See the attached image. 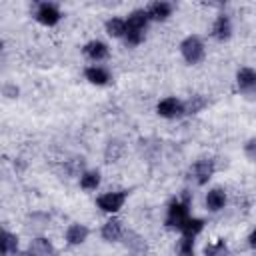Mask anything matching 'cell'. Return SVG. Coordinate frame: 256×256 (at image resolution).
Segmentation results:
<instances>
[{"mask_svg": "<svg viewBox=\"0 0 256 256\" xmlns=\"http://www.w3.org/2000/svg\"><path fill=\"white\" fill-rule=\"evenodd\" d=\"M188 194L184 196V202H172L170 204V208H168V218H166V224L170 226V228H180L182 230V226L188 222Z\"/></svg>", "mask_w": 256, "mask_h": 256, "instance_id": "6da1fadb", "label": "cell"}, {"mask_svg": "<svg viewBox=\"0 0 256 256\" xmlns=\"http://www.w3.org/2000/svg\"><path fill=\"white\" fill-rule=\"evenodd\" d=\"M180 50H182V56L186 62L190 64H196L204 58V44L198 36H188L182 44H180Z\"/></svg>", "mask_w": 256, "mask_h": 256, "instance_id": "7a4b0ae2", "label": "cell"}, {"mask_svg": "<svg viewBox=\"0 0 256 256\" xmlns=\"http://www.w3.org/2000/svg\"><path fill=\"white\" fill-rule=\"evenodd\" d=\"M124 200H126V192H108L98 198V208H102L104 212H116L122 208Z\"/></svg>", "mask_w": 256, "mask_h": 256, "instance_id": "3957f363", "label": "cell"}, {"mask_svg": "<svg viewBox=\"0 0 256 256\" xmlns=\"http://www.w3.org/2000/svg\"><path fill=\"white\" fill-rule=\"evenodd\" d=\"M158 114L164 116V118H176L180 114H184V104L176 98H164L158 102Z\"/></svg>", "mask_w": 256, "mask_h": 256, "instance_id": "277c9868", "label": "cell"}, {"mask_svg": "<svg viewBox=\"0 0 256 256\" xmlns=\"http://www.w3.org/2000/svg\"><path fill=\"white\" fill-rule=\"evenodd\" d=\"M238 88L246 94H256V72L252 68H240L236 74Z\"/></svg>", "mask_w": 256, "mask_h": 256, "instance_id": "5b68a950", "label": "cell"}, {"mask_svg": "<svg viewBox=\"0 0 256 256\" xmlns=\"http://www.w3.org/2000/svg\"><path fill=\"white\" fill-rule=\"evenodd\" d=\"M36 18H38V22H42L46 26H54L60 20V12L54 4H40L36 10Z\"/></svg>", "mask_w": 256, "mask_h": 256, "instance_id": "8992f818", "label": "cell"}, {"mask_svg": "<svg viewBox=\"0 0 256 256\" xmlns=\"http://www.w3.org/2000/svg\"><path fill=\"white\" fill-rule=\"evenodd\" d=\"M194 176H196V182L198 184H206L214 172V162L212 160H198L194 164Z\"/></svg>", "mask_w": 256, "mask_h": 256, "instance_id": "52a82bcc", "label": "cell"}, {"mask_svg": "<svg viewBox=\"0 0 256 256\" xmlns=\"http://www.w3.org/2000/svg\"><path fill=\"white\" fill-rule=\"evenodd\" d=\"M148 24V12L144 10H136L128 16L126 20V30H134V32H144Z\"/></svg>", "mask_w": 256, "mask_h": 256, "instance_id": "ba28073f", "label": "cell"}, {"mask_svg": "<svg viewBox=\"0 0 256 256\" xmlns=\"http://www.w3.org/2000/svg\"><path fill=\"white\" fill-rule=\"evenodd\" d=\"M84 54L90 58V60H104V58H108V46L104 44V42H98V40H94V42H88L86 46H84Z\"/></svg>", "mask_w": 256, "mask_h": 256, "instance_id": "9c48e42d", "label": "cell"}, {"mask_svg": "<svg viewBox=\"0 0 256 256\" xmlns=\"http://www.w3.org/2000/svg\"><path fill=\"white\" fill-rule=\"evenodd\" d=\"M52 254V244L48 238H34L28 246V256H50Z\"/></svg>", "mask_w": 256, "mask_h": 256, "instance_id": "30bf717a", "label": "cell"}, {"mask_svg": "<svg viewBox=\"0 0 256 256\" xmlns=\"http://www.w3.org/2000/svg\"><path fill=\"white\" fill-rule=\"evenodd\" d=\"M120 236H122V224H120L118 218H112V220H108V222L102 226V238H104V240L112 242V240H118Z\"/></svg>", "mask_w": 256, "mask_h": 256, "instance_id": "8fae6325", "label": "cell"}, {"mask_svg": "<svg viewBox=\"0 0 256 256\" xmlns=\"http://www.w3.org/2000/svg\"><path fill=\"white\" fill-rule=\"evenodd\" d=\"M212 32H214V36H216L218 40H228V38H230V32H232V26H230L228 16H218L216 22H214Z\"/></svg>", "mask_w": 256, "mask_h": 256, "instance_id": "7c38bea8", "label": "cell"}, {"mask_svg": "<svg viewBox=\"0 0 256 256\" xmlns=\"http://www.w3.org/2000/svg\"><path fill=\"white\" fill-rule=\"evenodd\" d=\"M86 236H88V228L82 226V224H72V226L66 230V240H68V244H80V242L86 240Z\"/></svg>", "mask_w": 256, "mask_h": 256, "instance_id": "4fadbf2b", "label": "cell"}, {"mask_svg": "<svg viewBox=\"0 0 256 256\" xmlns=\"http://www.w3.org/2000/svg\"><path fill=\"white\" fill-rule=\"evenodd\" d=\"M170 12H172V6L168 2H154L150 6V10H148V18H152V20H166L170 16Z\"/></svg>", "mask_w": 256, "mask_h": 256, "instance_id": "5bb4252c", "label": "cell"}, {"mask_svg": "<svg viewBox=\"0 0 256 256\" xmlns=\"http://www.w3.org/2000/svg\"><path fill=\"white\" fill-rule=\"evenodd\" d=\"M84 74L92 84H98V86H102V84H106L110 80V74L100 66H90V68H86Z\"/></svg>", "mask_w": 256, "mask_h": 256, "instance_id": "9a60e30c", "label": "cell"}, {"mask_svg": "<svg viewBox=\"0 0 256 256\" xmlns=\"http://www.w3.org/2000/svg\"><path fill=\"white\" fill-rule=\"evenodd\" d=\"M224 202H226V196H224V192H222L220 188L210 190L208 196H206V206H208L210 210H220V208L224 206Z\"/></svg>", "mask_w": 256, "mask_h": 256, "instance_id": "2e32d148", "label": "cell"}, {"mask_svg": "<svg viewBox=\"0 0 256 256\" xmlns=\"http://www.w3.org/2000/svg\"><path fill=\"white\" fill-rule=\"evenodd\" d=\"M206 106V98L196 94V96H190L186 102H184V114H196L200 112L202 108Z\"/></svg>", "mask_w": 256, "mask_h": 256, "instance_id": "e0dca14e", "label": "cell"}, {"mask_svg": "<svg viewBox=\"0 0 256 256\" xmlns=\"http://www.w3.org/2000/svg\"><path fill=\"white\" fill-rule=\"evenodd\" d=\"M122 150H124V146H122V142H120V140H110V142H108V146H106V152H104L106 162H116V160L120 158Z\"/></svg>", "mask_w": 256, "mask_h": 256, "instance_id": "ac0fdd59", "label": "cell"}, {"mask_svg": "<svg viewBox=\"0 0 256 256\" xmlns=\"http://www.w3.org/2000/svg\"><path fill=\"white\" fill-rule=\"evenodd\" d=\"M2 238H4V240H2V254H4V256L16 254V250H18V238H16L14 234H10V232H4Z\"/></svg>", "mask_w": 256, "mask_h": 256, "instance_id": "d6986e66", "label": "cell"}, {"mask_svg": "<svg viewBox=\"0 0 256 256\" xmlns=\"http://www.w3.org/2000/svg\"><path fill=\"white\" fill-rule=\"evenodd\" d=\"M106 32H108L110 36L118 38V36L126 34V22H124V20H120V18H112V20H108V22H106Z\"/></svg>", "mask_w": 256, "mask_h": 256, "instance_id": "ffe728a7", "label": "cell"}, {"mask_svg": "<svg viewBox=\"0 0 256 256\" xmlns=\"http://www.w3.org/2000/svg\"><path fill=\"white\" fill-rule=\"evenodd\" d=\"M100 184V174L98 172H84L80 176V186L84 190H94Z\"/></svg>", "mask_w": 256, "mask_h": 256, "instance_id": "44dd1931", "label": "cell"}, {"mask_svg": "<svg viewBox=\"0 0 256 256\" xmlns=\"http://www.w3.org/2000/svg\"><path fill=\"white\" fill-rule=\"evenodd\" d=\"M202 228H204V222H202L200 218H188V222L182 226V232H184V236L194 238Z\"/></svg>", "mask_w": 256, "mask_h": 256, "instance_id": "7402d4cb", "label": "cell"}, {"mask_svg": "<svg viewBox=\"0 0 256 256\" xmlns=\"http://www.w3.org/2000/svg\"><path fill=\"white\" fill-rule=\"evenodd\" d=\"M126 246H130V248L136 250V252H144V250H146L144 240H142L138 234H134V232H128V234H126Z\"/></svg>", "mask_w": 256, "mask_h": 256, "instance_id": "603a6c76", "label": "cell"}, {"mask_svg": "<svg viewBox=\"0 0 256 256\" xmlns=\"http://www.w3.org/2000/svg\"><path fill=\"white\" fill-rule=\"evenodd\" d=\"M226 252H228V248H226L224 240H218L216 244H208L204 248V254L206 256H226Z\"/></svg>", "mask_w": 256, "mask_h": 256, "instance_id": "cb8c5ba5", "label": "cell"}, {"mask_svg": "<svg viewBox=\"0 0 256 256\" xmlns=\"http://www.w3.org/2000/svg\"><path fill=\"white\" fill-rule=\"evenodd\" d=\"M178 254L180 256H192L194 254V246H192V238L190 236H182L178 242Z\"/></svg>", "mask_w": 256, "mask_h": 256, "instance_id": "d4e9b609", "label": "cell"}, {"mask_svg": "<svg viewBox=\"0 0 256 256\" xmlns=\"http://www.w3.org/2000/svg\"><path fill=\"white\" fill-rule=\"evenodd\" d=\"M82 166H84L82 158H80V160H78V158H74L72 162H68V164H66V168H68V172H70V174H78V172L82 170Z\"/></svg>", "mask_w": 256, "mask_h": 256, "instance_id": "484cf974", "label": "cell"}, {"mask_svg": "<svg viewBox=\"0 0 256 256\" xmlns=\"http://www.w3.org/2000/svg\"><path fill=\"white\" fill-rule=\"evenodd\" d=\"M244 152H246V156H248V158L256 160V138H252V140H248V142H246Z\"/></svg>", "mask_w": 256, "mask_h": 256, "instance_id": "4316f807", "label": "cell"}, {"mask_svg": "<svg viewBox=\"0 0 256 256\" xmlns=\"http://www.w3.org/2000/svg\"><path fill=\"white\" fill-rule=\"evenodd\" d=\"M4 92H6V96L14 98V96L18 94V88H14V86H6V88H4Z\"/></svg>", "mask_w": 256, "mask_h": 256, "instance_id": "83f0119b", "label": "cell"}, {"mask_svg": "<svg viewBox=\"0 0 256 256\" xmlns=\"http://www.w3.org/2000/svg\"><path fill=\"white\" fill-rule=\"evenodd\" d=\"M248 240H250V246H252V248H256V230L250 234V238H248Z\"/></svg>", "mask_w": 256, "mask_h": 256, "instance_id": "f1b7e54d", "label": "cell"}]
</instances>
